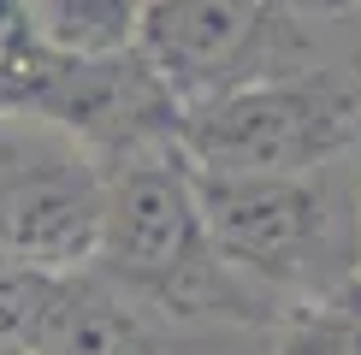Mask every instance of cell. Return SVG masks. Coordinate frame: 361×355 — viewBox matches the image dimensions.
<instances>
[{"mask_svg":"<svg viewBox=\"0 0 361 355\" xmlns=\"http://www.w3.org/2000/svg\"><path fill=\"white\" fill-rule=\"evenodd\" d=\"M95 261L107 266L125 290L160 296L178 308L225 314L237 302L243 278L207 249L202 201H195V172L172 148L160 154H130L125 166L107 172V213H101V249Z\"/></svg>","mask_w":361,"mask_h":355,"instance_id":"1","label":"cell"},{"mask_svg":"<svg viewBox=\"0 0 361 355\" xmlns=\"http://www.w3.org/2000/svg\"><path fill=\"white\" fill-rule=\"evenodd\" d=\"M107 166L95 148L36 113H0V255L83 273L101 249Z\"/></svg>","mask_w":361,"mask_h":355,"instance_id":"2","label":"cell"},{"mask_svg":"<svg viewBox=\"0 0 361 355\" xmlns=\"http://www.w3.org/2000/svg\"><path fill=\"white\" fill-rule=\"evenodd\" d=\"M355 125V107L326 77H249L178 107V154L195 172H314Z\"/></svg>","mask_w":361,"mask_h":355,"instance_id":"3","label":"cell"},{"mask_svg":"<svg viewBox=\"0 0 361 355\" xmlns=\"http://www.w3.org/2000/svg\"><path fill=\"white\" fill-rule=\"evenodd\" d=\"M195 201H202L207 249L237 278L302 285L332 255L338 207H332V189L314 172H273V178H261V172H243V178L195 172Z\"/></svg>","mask_w":361,"mask_h":355,"instance_id":"4","label":"cell"},{"mask_svg":"<svg viewBox=\"0 0 361 355\" xmlns=\"http://www.w3.org/2000/svg\"><path fill=\"white\" fill-rule=\"evenodd\" d=\"M273 0H148L137 54L172 89L178 107L249 83V59L267 42Z\"/></svg>","mask_w":361,"mask_h":355,"instance_id":"5","label":"cell"},{"mask_svg":"<svg viewBox=\"0 0 361 355\" xmlns=\"http://www.w3.org/2000/svg\"><path fill=\"white\" fill-rule=\"evenodd\" d=\"M148 0H18V24L36 54L113 59L137 54Z\"/></svg>","mask_w":361,"mask_h":355,"instance_id":"6","label":"cell"},{"mask_svg":"<svg viewBox=\"0 0 361 355\" xmlns=\"http://www.w3.org/2000/svg\"><path fill=\"white\" fill-rule=\"evenodd\" d=\"M36 349L42 355H142V325L130 314V302H118V296L83 285L71 273Z\"/></svg>","mask_w":361,"mask_h":355,"instance_id":"7","label":"cell"},{"mask_svg":"<svg viewBox=\"0 0 361 355\" xmlns=\"http://www.w3.org/2000/svg\"><path fill=\"white\" fill-rule=\"evenodd\" d=\"M66 278L71 273H48V266L0 255V349H36L42 344Z\"/></svg>","mask_w":361,"mask_h":355,"instance_id":"8","label":"cell"},{"mask_svg":"<svg viewBox=\"0 0 361 355\" xmlns=\"http://www.w3.org/2000/svg\"><path fill=\"white\" fill-rule=\"evenodd\" d=\"M279 355H361V344L343 332V325H302Z\"/></svg>","mask_w":361,"mask_h":355,"instance_id":"9","label":"cell"},{"mask_svg":"<svg viewBox=\"0 0 361 355\" xmlns=\"http://www.w3.org/2000/svg\"><path fill=\"white\" fill-rule=\"evenodd\" d=\"M290 12H302V18H338V12L361 6V0H284Z\"/></svg>","mask_w":361,"mask_h":355,"instance_id":"10","label":"cell"},{"mask_svg":"<svg viewBox=\"0 0 361 355\" xmlns=\"http://www.w3.org/2000/svg\"><path fill=\"white\" fill-rule=\"evenodd\" d=\"M355 273H361V196H355Z\"/></svg>","mask_w":361,"mask_h":355,"instance_id":"11","label":"cell"},{"mask_svg":"<svg viewBox=\"0 0 361 355\" xmlns=\"http://www.w3.org/2000/svg\"><path fill=\"white\" fill-rule=\"evenodd\" d=\"M0 355H42V349H0Z\"/></svg>","mask_w":361,"mask_h":355,"instance_id":"12","label":"cell"},{"mask_svg":"<svg viewBox=\"0 0 361 355\" xmlns=\"http://www.w3.org/2000/svg\"><path fill=\"white\" fill-rule=\"evenodd\" d=\"M0 113H6V89H0Z\"/></svg>","mask_w":361,"mask_h":355,"instance_id":"13","label":"cell"}]
</instances>
